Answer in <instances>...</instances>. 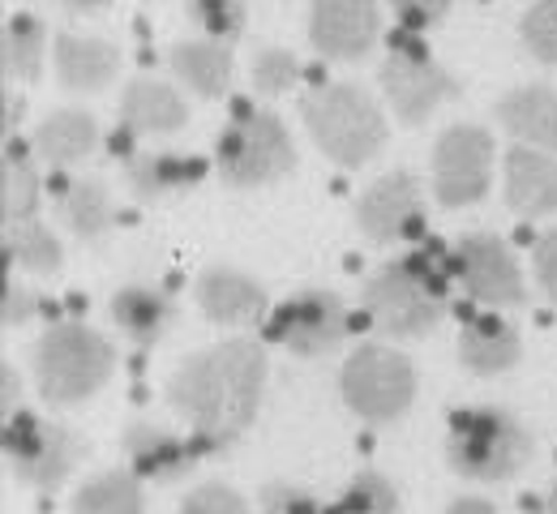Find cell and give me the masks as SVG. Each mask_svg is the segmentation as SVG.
I'll use <instances>...</instances> for the list:
<instances>
[{"label":"cell","instance_id":"836d02e7","mask_svg":"<svg viewBox=\"0 0 557 514\" xmlns=\"http://www.w3.org/2000/svg\"><path fill=\"white\" fill-rule=\"evenodd\" d=\"M519 39L532 61L557 65V0H532V9L519 17Z\"/></svg>","mask_w":557,"mask_h":514},{"label":"cell","instance_id":"d6986e66","mask_svg":"<svg viewBox=\"0 0 557 514\" xmlns=\"http://www.w3.org/2000/svg\"><path fill=\"white\" fill-rule=\"evenodd\" d=\"M52 70L57 82L73 95H95L103 86H112L121 74V48L99 39V35H73L61 30L52 39Z\"/></svg>","mask_w":557,"mask_h":514},{"label":"cell","instance_id":"60d3db41","mask_svg":"<svg viewBox=\"0 0 557 514\" xmlns=\"http://www.w3.org/2000/svg\"><path fill=\"white\" fill-rule=\"evenodd\" d=\"M446 514H502V511L493 502H485V498H455L446 506Z\"/></svg>","mask_w":557,"mask_h":514},{"label":"cell","instance_id":"9c48e42d","mask_svg":"<svg viewBox=\"0 0 557 514\" xmlns=\"http://www.w3.org/2000/svg\"><path fill=\"white\" fill-rule=\"evenodd\" d=\"M433 198L442 211H468L485 202L493 185V134L481 125H450L433 142Z\"/></svg>","mask_w":557,"mask_h":514},{"label":"cell","instance_id":"e0dca14e","mask_svg":"<svg viewBox=\"0 0 557 514\" xmlns=\"http://www.w3.org/2000/svg\"><path fill=\"white\" fill-rule=\"evenodd\" d=\"M189 121V99L163 77H134L121 95V129L134 138H172Z\"/></svg>","mask_w":557,"mask_h":514},{"label":"cell","instance_id":"74e56055","mask_svg":"<svg viewBox=\"0 0 557 514\" xmlns=\"http://www.w3.org/2000/svg\"><path fill=\"white\" fill-rule=\"evenodd\" d=\"M391 9L404 17L408 30H429L455 9V0H391Z\"/></svg>","mask_w":557,"mask_h":514},{"label":"cell","instance_id":"b9f144b4","mask_svg":"<svg viewBox=\"0 0 557 514\" xmlns=\"http://www.w3.org/2000/svg\"><path fill=\"white\" fill-rule=\"evenodd\" d=\"M48 4H57V9H65V13H99V9H108L112 0H48Z\"/></svg>","mask_w":557,"mask_h":514},{"label":"cell","instance_id":"d6a6232c","mask_svg":"<svg viewBox=\"0 0 557 514\" xmlns=\"http://www.w3.org/2000/svg\"><path fill=\"white\" fill-rule=\"evenodd\" d=\"M339 514H399V489L382 472H356L339 493Z\"/></svg>","mask_w":557,"mask_h":514},{"label":"cell","instance_id":"603a6c76","mask_svg":"<svg viewBox=\"0 0 557 514\" xmlns=\"http://www.w3.org/2000/svg\"><path fill=\"white\" fill-rule=\"evenodd\" d=\"M108 313H112V326L134 348H154L176 322V300L154 284H125L121 292H112Z\"/></svg>","mask_w":557,"mask_h":514},{"label":"cell","instance_id":"7402d4cb","mask_svg":"<svg viewBox=\"0 0 557 514\" xmlns=\"http://www.w3.org/2000/svg\"><path fill=\"white\" fill-rule=\"evenodd\" d=\"M168 70L172 77L198 95V99H223L232 90V77H236V57L227 43H214V39H176L168 48Z\"/></svg>","mask_w":557,"mask_h":514},{"label":"cell","instance_id":"ac0fdd59","mask_svg":"<svg viewBox=\"0 0 557 514\" xmlns=\"http://www.w3.org/2000/svg\"><path fill=\"white\" fill-rule=\"evenodd\" d=\"M121 450H125L129 467L138 472L141 480H154V485H176L198 467L194 463L198 446H189L181 434H172V429H163L154 421H134L121 434Z\"/></svg>","mask_w":557,"mask_h":514},{"label":"cell","instance_id":"7bdbcfd3","mask_svg":"<svg viewBox=\"0 0 557 514\" xmlns=\"http://www.w3.org/2000/svg\"><path fill=\"white\" fill-rule=\"evenodd\" d=\"M17 116H22V99L13 103V90H4V121H0V129H4V138L13 134V125H17Z\"/></svg>","mask_w":557,"mask_h":514},{"label":"cell","instance_id":"52a82bcc","mask_svg":"<svg viewBox=\"0 0 557 514\" xmlns=\"http://www.w3.org/2000/svg\"><path fill=\"white\" fill-rule=\"evenodd\" d=\"M417 365L386 343H360L339 368V394L364 425L404 421L417 403Z\"/></svg>","mask_w":557,"mask_h":514},{"label":"cell","instance_id":"f35d334b","mask_svg":"<svg viewBox=\"0 0 557 514\" xmlns=\"http://www.w3.org/2000/svg\"><path fill=\"white\" fill-rule=\"evenodd\" d=\"M532 271H536V284L541 292H549V300H557V227H549L536 249H532Z\"/></svg>","mask_w":557,"mask_h":514},{"label":"cell","instance_id":"f1b7e54d","mask_svg":"<svg viewBox=\"0 0 557 514\" xmlns=\"http://www.w3.org/2000/svg\"><path fill=\"white\" fill-rule=\"evenodd\" d=\"M39 202H44V180H39L30 154L4 142V163H0V220H4V227L35 220Z\"/></svg>","mask_w":557,"mask_h":514},{"label":"cell","instance_id":"30bf717a","mask_svg":"<svg viewBox=\"0 0 557 514\" xmlns=\"http://www.w3.org/2000/svg\"><path fill=\"white\" fill-rule=\"evenodd\" d=\"M377 86H382L391 112L399 116V125H424L442 103H450L459 95L455 74L442 70L412 39L391 43V52L377 70Z\"/></svg>","mask_w":557,"mask_h":514},{"label":"cell","instance_id":"44dd1931","mask_svg":"<svg viewBox=\"0 0 557 514\" xmlns=\"http://www.w3.org/2000/svg\"><path fill=\"white\" fill-rule=\"evenodd\" d=\"M207 176V163L181 150H134L125 159V180L141 202H168L189 189H198Z\"/></svg>","mask_w":557,"mask_h":514},{"label":"cell","instance_id":"8992f818","mask_svg":"<svg viewBox=\"0 0 557 514\" xmlns=\"http://www.w3.org/2000/svg\"><path fill=\"white\" fill-rule=\"evenodd\" d=\"M214 167L232 189H267L296 172V142L271 108H240L214 138Z\"/></svg>","mask_w":557,"mask_h":514},{"label":"cell","instance_id":"cb8c5ba5","mask_svg":"<svg viewBox=\"0 0 557 514\" xmlns=\"http://www.w3.org/2000/svg\"><path fill=\"white\" fill-rule=\"evenodd\" d=\"M523 361V339L510 322H502L497 313L468 317L459 330V365L476 377H497Z\"/></svg>","mask_w":557,"mask_h":514},{"label":"cell","instance_id":"4dcf8cb0","mask_svg":"<svg viewBox=\"0 0 557 514\" xmlns=\"http://www.w3.org/2000/svg\"><path fill=\"white\" fill-rule=\"evenodd\" d=\"M185 17L198 26L202 39H214V43L232 48L245 35L249 4L245 0H185Z\"/></svg>","mask_w":557,"mask_h":514},{"label":"cell","instance_id":"3957f363","mask_svg":"<svg viewBox=\"0 0 557 514\" xmlns=\"http://www.w3.org/2000/svg\"><path fill=\"white\" fill-rule=\"evenodd\" d=\"M300 121L335 167L356 172L386 147V112L356 82H326L300 95Z\"/></svg>","mask_w":557,"mask_h":514},{"label":"cell","instance_id":"ba28073f","mask_svg":"<svg viewBox=\"0 0 557 514\" xmlns=\"http://www.w3.org/2000/svg\"><path fill=\"white\" fill-rule=\"evenodd\" d=\"M0 450H4V467L17 485L39 489V493H57L77 463L90 454V446L77 438L65 425H52L35 412H13L4 416V434H0Z\"/></svg>","mask_w":557,"mask_h":514},{"label":"cell","instance_id":"2e32d148","mask_svg":"<svg viewBox=\"0 0 557 514\" xmlns=\"http://www.w3.org/2000/svg\"><path fill=\"white\" fill-rule=\"evenodd\" d=\"M502 198L519 220L557 215V154L510 147L502 154Z\"/></svg>","mask_w":557,"mask_h":514},{"label":"cell","instance_id":"6da1fadb","mask_svg":"<svg viewBox=\"0 0 557 514\" xmlns=\"http://www.w3.org/2000/svg\"><path fill=\"white\" fill-rule=\"evenodd\" d=\"M262 390H267V352L249 335L194 352L163 381L172 412L194 429L198 450H227L240 438L258 421Z\"/></svg>","mask_w":557,"mask_h":514},{"label":"cell","instance_id":"ab89813d","mask_svg":"<svg viewBox=\"0 0 557 514\" xmlns=\"http://www.w3.org/2000/svg\"><path fill=\"white\" fill-rule=\"evenodd\" d=\"M0 386H4L0 408H4V416H13V399L22 394V381H17V368H13V361H4V365H0Z\"/></svg>","mask_w":557,"mask_h":514},{"label":"cell","instance_id":"484cf974","mask_svg":"<svg viewBox=\"0 0 557 514\" xmlns=\"http://www.w3.org/2000/svg\"><path fill=\"white\" fill-rule=\"evenodd\" d=\"M48 61V22L39 13H9L0 30V70L4 82H39Z\"/></svg>","mask_w":557,"mask_h":514},{"label":"cell","instance_id":"5bb4252c","mask_svg":"<svg viewBox=\"0 0 557 514\" xmlns=\"http://www.w3.org/2000/svg\"><path fill=\"white\" fill-rule=\"evenodd\" d=\"M382 39L377 0H309V43L335 65H360Z\"/></svg>","mask_w":557,"mask_h":514},{"label":"cell","instance_id":"4fadbf2b","mask_svg":"<svg viewBox=\"0 0 557 514\" xmlns=\"http://www.w3.org/2000/svg\"><path fill=\"white\" fill-rule=\"evenodd\" d=\"M356 227L377 249L420 236V227H424V185H420L417 172L395 167V172L377 176L356 198Z\"/></svg>","mask_w":557,"mask_h":514},{"label":"cell","instance_id":"4316f807","mask_svg":"<svg viewBox=\"0 0 557 514\" xmlns=\"http://www.w3.org/2000/svg\"><path fill=\"white\" fill-rule=\"evenodd\" d=\"M73 514H146L141 476L134 467H108L77 485L70 498Z\"/></svg>","mask_w":557,"mask_h":514},{"label":"cell","instance_id":"7a4b0ae2","mask_svg":"<svg viewBox=\"0 0 557 514\" xmlns=\"http://www.w3.org/2000/svg\"><path fill=\"white\" fill-rule=\"evenodd\" d=\"M450 258L437 249H417L408 258H395L377 266L364 279V317L373 330L391 339H424L433 335L450 313Z\"/></svg>","mask_w":557,"mask_h":514},{"label":"cell","instance_id":"8fae6325","mask_svg":"<svg viewBox=\"0 0 557 514\" xmlns=\"http://www.w3.org/2000/svg\"><path fill=\"white\" fill-rule=\"evenodd\" d=\"M450 275L463 284V292L488 309H523L528 279L510 245L493 231H468L450 249Z\"/></svg>","mask_w":557,"mask_h":514},{"label":"cell","instance_id":"d4e9b609","mask_svg":"<svg viewBox=\"0 0 557 514\" xmlns=\"http://www.w3.org/2000/svg\"><path fill=\"white\" fill-rule=\"evenodd\" d=\"M95 147H99V125L82 108H57V112H48L35 125V134H30V150L52 172H65V167L86 163V154H95Z\"/></svg>","mask_w":557,"mask_h":514},{"label":"cell","instance_id":"5b68a950","mask_svg":"<svg viewBox=\"0 0 557 514\" xmlns=\"http://www.w3.org/2000/svg\"><path fill=\"white\" fill-rule=\"evenodd\" d=\"M532 459V434L502 408H463L450 416L446 463L472 485H506Z\"/></svg>","mask_w":557,"mask_h":514},{"label":"cell","instance_id":"9a60e30c","mask_svg":"<svg viewBox=\"0 0 557 514\" xmlns=\"http://www.w3.org/2000/svg\"><path fill=\"white\" fill-rule=\"evenodd\" d=\"M194 300L202 309V317L214 326H258L267 317V288L236 271V266H202L194 279Z\"/></svg>","mask_w":557,"mask_h":514},{"label":"cell","instance_id":"e575fe53","mask_svg":"<svg viewBox=\"0 0 557 514\" xmlns=\"http://www.w3.org/2000/svg\"><path fill=\"white\" fill-rule=\"evenodd\" d=\"M176 514H249V502H245L232 485L207 480V485L189 489V498L181 502V511Z\"/></svg>","mask_w":557,"mask_h":514},{"label":"cell","instance_id":"7c38bea8","mask_svg":"<svg viewBox=\"0 0 557 514\" xmlns=\"http://www.w3.org/2000/svg\"><path fill=\"white\" fill-rule=\"evenodd\" d=\"M348 330V304L326 288H305V292L287 296L271 313V339L278 348H287L292 356H305V361L339 352Z\"/></svg>","mask_w":557,"mask_h":514},{"label":"cell","instance_id":"277c9868","mask_svg":"<svg viewBox=\"0 0 557 514\" xmlns=\"http://www.w3.org/2000/svg\"><path fill=\"white\" fill-rule=\"evenodd\" d=\"M35 386L52 408L90 403L116 373V348L86 322H57L35 339Z\"/></svg>","mask_w":557,"mask_h":514},{"label":"cell","instance_id":"8d00e7d4","mask_svg":"<svg viewBox=\"0 0 557 514\" xmlns=\"http://www.w3.org/2000/svg\"><path fill=\"white\" fill-rule=\"evenodd\" d=\"M39 309H44V300L30 292V288L9 284V288H4V300H0V322H4V326H30V322L39 317Z\"/></svg>","mask_w":557,"mask_h":514},{"label":"cell","instance_id":"d590c367","mask_svg":"<svg viewBox=\"0 0 557 514\" xmlns=\"http://www.w3.org/2000/svg\"><path fill=\"white\" fill-rule=\"evenodd\" d=\"M258 514H322V506L309 489L287 485V480H271L258 493Z\"/></svg>","mask_w":557,"mask_h":514},{"label":"cell","instance_id":"ffe728a7","mask_svg":"<svg viewBox=\"0 0 557 514\" xmlns=\"http://www.w3.org/2000/svg\"><path fill=\"white\" fill-rule=\"evenodd\" d=\"M493 116L502 121V129L510 138H519V147H536L557 154V90L545 82H528L506 90L493 103Z\"/></svg>","mask_w":557,"mask_h":514},{"label":"cell","instance_id":"ee69618b","mask_svg":"<svg viewBox=\"0 0 557 514\" xmlns=\"http://www.w3.org/2000/svg\"><path fill=\"white\" fill-rule=\"evenodd\" d=\"M549 514H557V480H554V489H549Z\"/></svg>","mask_w":557,"mask_h":514},{"label":"cell","instance_id":"83f0119b","mask_svg":"<svg viewBox=\"0 0 557 514\" xmlns=\"http://www.w3.org/2000/svg\"><path fill=\"white\" fill-rule=\"evenodd\" d=\"M61 220L70 227L77 240L95 245L112 231L116 223V206H112V189L99 180V176H77L65 185L61 193Z\"/></svg>","mask_w":557,"mask_h":514},{"label":"cell","instance_id":"1f68e13d","mask_svg":"<svg viewBox=\"0 0 557 514\" xmlns=\"http://www.w3.org/2000/svg\"><path fill=\"white\" fill-rule=\"evenodd\" d=\"M249 82H253V90H258L262 99L287 95V90L300 82V61H296V52H292V48H278V43L258 48L253 61H249Z\"/></svg>","mask_w":557,"mask_h":514},{"label":"cell","instance_id":"f546056e","mask_svg":"<svg viewBox=\"0 0 557 514\" xmlns=\"http://www.w3.org/2000/svg\"><path fill=\"white\" fill-rule=\"evenodd\" d=\"M4 258L17 262L26 275H57L65 266V249H61L57 231L35 220L4 227Z\"/></svg>","mask_w":557,"mask_h":514}]
</instances>
